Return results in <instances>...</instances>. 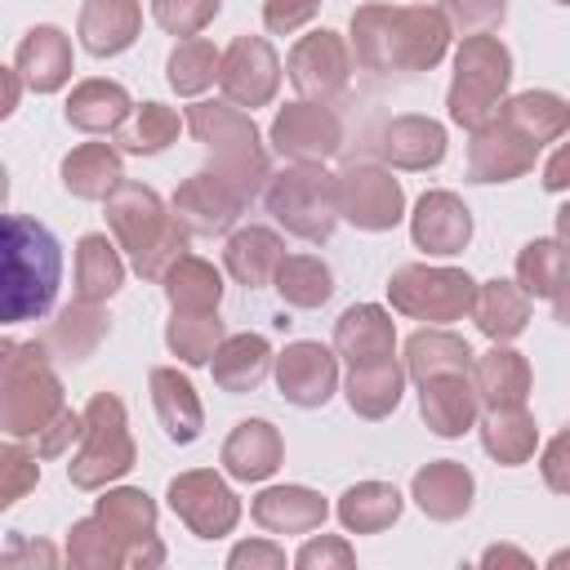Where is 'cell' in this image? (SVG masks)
<instances>
[{"label": "cell", "instance_id": "cell-36", "mask_svg": "<svg viewBox=\"0 0 570 570\" xmlns=\"http://www.w3.org/2000/svg\"><path fill=\"white\" fill-rule=\"evenodd\" d=\"M94 517L116 534V543L125 548V557H129L134 548H142V543L156 539V503H151V494L138 490V485H116V490H107V494L98 499Z\"/></svg>", "mask_w": 570, "mask_h": 570}, {"label": "cell", "instance_id": "cell-23", "mask_svg": "<svg viewBox=\"0 0 570 570\" xmlns=\"http://www.w3.org/2000/svg\"><path fill=\"white\" fill-rule=\"evenodd\" d=\"M419 414L423 423L436 432V436H463L476 428L481 419V405H476V392L468 383V374H436V379H423L419 383Z\"/></svg>", "mask_w": 570, "mask_h": 570}, {"label": "cell", "instance_id": "cell-37", "mask_svg": "<svg viewBox=\"0 0 570 570\" xmlns=\"http://www.w3.org/2000/svg\"><path fill=\"white\" fill-rule=\"evenodd\" d=\"M160 289L169 298L174 312H218L223 303V276L214 263L196 258V254H178L165 276H160Z\"/></svg>", "mask_w": 570, "mask_h": 570}, {"label": "cell", "instance_id": "cell-21", "mask_svg": "<svg viewBox=\"0 0 570 570\" xmlns=\"http://www.w3.org/2000/svg\"><path fill=\"white\" fill-rule=\"evenodd\" d=\"M472 494H476V481H472V472L459 459H432L410 481V499L432 521H459V517H468Z\"/></svg>", "mask_w": 570, "mask_h": 570}, {"label": "cell", "instance_id": "cell-1", "mask_svg": "<svg viewBox=\"0 0 570 570\" xmlns=\"http://www.w3.org/2000/svg\"><path fill=\"white\" fill-rule=\"evenodd\" d=\"M450 36L432 4H361L352 13V53L365 71H432Z\"/></svg>", "mask_w": 570, "mask_h": 570}, {"label": "cell", "instance_id": "cell-5", "mask_svg": "<svg viewBox=\"0 0 570 570\" xmlns=\"http://www.w3.org/2000/svg\"><path fill=\"white\" fill-rule=\"evenodd\" d=\"M187 129L196 134V142L209 151V169L223 174L236 191H245L254 200V191L272 178V160L263 147L258 125L245 116V107L223 102H191L187 107Z\"/></svg>", "mask_w": 570, "mask_h": 570}, {"label": "cell", "instance_id": "cell-45", "mask_svg": "<svg viewBox=\"0 0 570 570\" xmlns=\"http://www.w3.org/2000/svg\"><path fill=\"white\" fill-rule=\"evenodd\" d=\"M178 134H183L178 111L151 98V102H142V107L129 111V120L116 129V142H111V147H116V151H129V156H156V151H165Z\"/></svg>", "mask_w": 570, "mask_h": 570}, {"label": "cell", "instance_id": "cell-46", "mask_svg": "<svg viewBox=\"0 0 570 570\" xmlns=\"http://www.w3.org/2000/svg\"><path fill=\"white\" fill-rule=\"evenodd\" d=\"M165 80H169V89L183 94V98L205 94V89L218 80V49H214L205 36H183V40L169 49Z\"/></svg>", "mask_w": 570, "mask_h": 570}, {"label": "cell", "instance_id": "cell-42", "mask_svg": "<svg viewBox=\"0 0 570 570\" xmlns=\"http://www.w3.org/2000/svg\"><path fill=\"white\" fill-rule=\"evenodd\" d=\"M517 285L530 298H548L561 312V285H566V245L561 236H539L525 240L517 254Z\"/></svg>", "mask_w": 570, "mask_h": 570}, {"label": "cell", "instance_id": "cell-40", "mask_svg": "<svg viewBox=\"0 0 570 570\" xmlns=\"http://www.w3.org/2000/svg\"><path fill=\"white\" fill-rule=\"evenodd\" d=\"M481 445L494 463L503 468H517L534 454L539 445V423L525 405H503V410H485L481 419Z\"/></svg>", "mask_w": 570, "mask_h": 570}, {"label": "cell", "instance_id": "cell-13", "mask_svg": "<svg viewBox=\"0 0 570 570\" xmlns=\"http://www.w3.org/2000/svg\"><path fill=\"white\" fill-rule=\"evenodd\" d=\"M218 89L232 107H267L281 89V58L263 36H236L218 53Z\"/></svg>", "mask_w": 570, "mask_h": 570}, {"label": "cell", "instance_id": "cell-18", "mask_svg": "<svg viewBox=\"0 0 570 570\" xmlns=\"http://www.w3.org/2000/svg\"><path fill=\"white\" fill-rule=\"evenodd\" d=\"M534 156L539 147L494 116L468 142V183H512L534 169Z\"/></svg>", "mask_w": 570, "mask_h": 570}, {"label": "cell", "instance_id": "cell-24", "mask_svg": "<svg viewBox=\"0 0 570 570\" xmlns=\"http://www.w3.org/2000/svg\"><path fill=\"white\" fill-rule=\"evenodd\" d=\"M249 517L267 534H307V530L325 525L330 503L316 490H307V485H267V490L254 494Z\"/></svg>", "mask_w": 570, "mask_h": 570}, {"label": "cell", "instance_id": "cell-44", "mask_svg": "<svg viewBox=\"0 0 570 570\" xmlns=\"http://www.w3.org/2000/svg\"><path fill=\"white\" fill-rule=\"evenodd\" d=\"M102 338H107V316L98 312V303L76 298L71 307H62V316L49 325V334L40 343H45V352H58L62 361H85Z\"/></svg>", "mask_w": 570, "mask_h": 570}, {"label": "cell", "instance_id": "cell-6", "mask_svg": "<svg viewBox=\"0 0 570 570\" xmlns=\"http://www.w3.org/2000/svg\"><path fill=\"white\" fill-rule=\"evenodd\" d=\"M512 85V53L499 36H463L459 53H454V80L445 94L450 120L468 134H476L481 125H490L508 98Z\"/></svg>", "mask_w": 570, "mask_h": 570}, {"label": "cell", "instance_id": "cell-16", "mask_svg": "<svg viewBox=\"0 0 570 570\" xmlns=\"http://www.w3.org/2000/svg\"><path fill=\"white\" fill-rule=\"evenodd\" d=\"M276 365V387L289 405L298 410H316L334 396L338 387V356L334 347L325 343H312V338H298V343H285L281 356H272Z\"/></svg>", "mask_w": 570, "mask_h": 570}, {"label": "cell", "instance_id": "cell-17", "mask_svg": "<svg viewBox=\"0 0 570 570\" xmlns=\"http://www.w3.org/2000/svg\"><path fill=\"white\" fill-rule=\"evenodd\" d=\"M410 240H414V249L436 254V258L463 254L472 240V209L445 187L423 191L414 200V214H410Z\"/></svg>", "mask_w": 570, "mask_h": 570}, {"label": "cell", "instance_id": "cell-27", "mask_svg": "<svg viewBox=\"0 0 570 570\" xmlns=\"http://www.w3.org/2000/svg\"><path fill=\"white\" fill-rule=\"evenodd\" d=\"M285 459L281 432L267 419H240L223 441V472L232 481H267Z\"/></svg>", "mask_w": 570, "mask_h": 570}, {"label": "cell", "instance_id": "cell-56", "mask_svg": "<svg viewBox=\"0 0 570 570\" xmlns=\"http://www.w3.org/2000/svg\"><path fill=\"white\" fill-rule=\"evenodd\" d=\"M13 566H40V570H49V566H58V552L49 543H40V539L13 534L9 548H0V570H13Z\"/></svg>", "mask_w": 570, "mask_h": 570}, {"label": "cell", "instance_id": "cell-53", "mask_svg": "<svg viewBox=\"0 0 570 570\" xmlns=\"http://www.w3.org/2000/svg\"><path fill=\"white\" fill-rule=\"evenodd\" d=\"M325 0H263V27L272 36H289L298 27H307L321 13Z\"/></svg>", "mask_w": 570, "mask_h": 570}, {"label": "cell", "instance_id": "cell-12", "mask_svg": "<svg viewBox=\"0 0 570 570\" xmlns=\"http://www.w3.org/2000/svg\"><path fill=\"white\" fill-rule=\"evenodd\" d=\"M338 218L361 232H392L405 218V191L383 165H347L338 174Z\"/></svg>", "mask_w": 570, "mask_h": 570}, {"label": "cell", "instance_id": "cell-51", "mask_svg": "<svg viewBox=\"0 0 570 570\" xmlns=\"http://www.w3.org/2000/svg\"><path fill=\"white\" fill-rule=\"evenodd\" d=\"M441 18L459 36H485L508 18V0H441Z\"/></svg>", "mask_w": 570, "mask_h": 570}, {"label": "cell", "instance_id": "cell-2", "mask_svg": "<svg viewBox=\"0 0 570 570\" xmlns=\"http://www.w3.org/2000/svg\"><path fill=\"white\" fill-rule=\"evenodd\" d=\"M62 285L58 236L31 214H0V325L40 321Z\"/></svg>", "mask_w": 570, "mask_h": 570}, {"label": "cell", "instance_id": "cell-59", "mask_svg": "<svg viewBox=\"0 0 570 570\" xmlns=\"http://www.w3.org/2000/svg\"><path fill=\"white\" fill-rule=\"evenodd\" d=\"M566 183H570L566 178V147H557L552 160H548V169H543V187L548 191H566Z\"/></svg>", "mask_w": 570, "mask_h": 570}, {"label": "cell", "instance_id": "cell-30", "mask_svg": "<svg viewBox=\"0 0 570 570\" xmlns=\"http://www.w3.org/2000/svg\"><path fill=\"white\" fill-rule=\"evenodd\" d=\"M281 258H285V240H281L272 227H258V223L236 227V232L227 236V245H223V267H227L232 281L245 285V289L272 285V272H276Z\"/></svg>", "mask_w": 570, "mask_h": 570}, {"label": "cell", "instance_id": "cell-61", "mask_svg": "<svg viewBox=\"0 0 570 570\" xmlns=\"http://www.w3.org/2000/svg\"><path fill=\"white\" fill-rule=\"evenodd\" d=\"M4 196H9V169L0 165V205H4Z\"/></svg>", "mask_w": 570, "mask_h": 570}, {"label": "cell", "instance_id": "cell-52", "mask_svg": "<svg viewBox=\"0 0 570 570\" xmlns=\"http://www.w3.org/2000/svg\"><path fill=\"white\" fill-rule=\"evenodd\" d=\"M294 566L298 570H352L356 566V552L347 539L338 534H312L298 552H294Z\"/></svg>", "mask_w": 570, "mask_h": 570}, {"label": "cell", "instance_id": "cell-28", "mask_svg": "<svg viewBox=\"0 0 570 570\" xmlns=\"http://www.w3.org/2000/svg\"><path fill=\"white\" fill-rule=\"evenodd\" d=\"M379 151L396 169H436L445 160V125L432 116H396L383 125Z\"/></svg>", "mask_w": 570, "mask_h": 570}, {"label": "cell", "instance_id": "cell-50", "mask_svg": "<svg viewBox=\"0 0 570 570\" xmlns=\"http://www.w3.org/2000/svg\"><path fill=\"white\" fill-rule=\"evenodd\" d=\"M223 0H151V18L169 36H200L218 18Z\"/></svg>", "mask_w": 570, "mask_h": 570}, {"label": "cell", "instance_id": "cell-19", "mask_svg": "<svg viewBox=\"0 0 570 570\" xmlns=\"http://www.w3.org/2000/svg\"><path fill=\"white\" fill-rule=\"evenodd\" d=\"M13 71H18V80L31 94H58L71 80V40H67V31L62 27H49V22L31 27L18 40Z\"/></svg>", "mask_w": 570, "mask_h": 570}, {"label": "cell", "instance_id": "cell-57", "mask_svg": "<svg viewBox=\"0 0 570 570\" xmlns=\"http://www.w3.org/2000/svg\"><path fill=\"white\" fill-rule=\"evenodd\" d=\"M566 445H570V436L561 432V436L548 441V454H543V481H548V490H557V494L570 490V476H566Z\"/></svg>", "mask_w": 570, "mask_h": 570}, {"label": "cell", "instance_id": "cell-25", "mask_svg": "<svg viewBox=\"0 0 570 570\" xmlns=\"http://www.w3.org/2000/svg\"><path fill=\"white\" fill-rule=\"evenodd\" d=\"M142 31V4L138 0H85L76 36L94 58L125 53Z\"/></svg>", "mask_w": 570, "mask_h": 570}, {"label": "cell", "instance_id": "cell-38", "mask_svg": "<svg viewBox=\"0 0 570 570\" xmlns=\"http://www.w3.org/2000/svg\"><path fill=\"white\" fill-rule=\"evenodd\" d=\"M468 365H472V347L454 330L432 325V330H414L405 338V374L414 383L436 379V374H468Z\"/></svg>", "mask_w": 570, "mask_h": 570}, {"label": "cell", "instance_id": "cell-63", "mask_svg": "<svg viewBox=\"0 0 570 570\" xmlns=\"http://www.w3.org/2000/svg\"><path fill=\"white\" fill-rule=\"evenodd\" d=\"M557 4H566V0H557Z\"/></svg>", "mask_w": 570, "mask_h": 570}, {"label": "cell", "instance_id": "cell-7", "mask_svg": "<svg viewBox=\"0 0 570 570\" xmlns=\"http://www.w3.org/2000/svg\"><path fill=\"white\" fill-rule=\"evenodd\" d=\"M267 214L298 240H330L338 227V174L325 165H285L281 174L267 178Z\"/></svg>", "mask_w": 570, "mask_h": 570}, {"label": "cell", "instance_id": "cell-35", "mask_svg": "<svg viewBox=\"0 0 570 570\" xmlns=\"http://www.w3.org/2000/svg\"><path fill=\"white\" fill-rule=\"evenodd\" d=\"M347 405L352 414L361 419H387L396 405H401V392H405V370L396 365V356H383V361H365V365H347Z\"/></svg>", "mask_w": 570, "mask_h": 570}, {"label": "cell", "instance_id": "cell-43", "mask_svg": "<svg viewBox=\"0 0 570 570\" xmlns=\"http://www.w3.org/2000/svg\"><path fill=\"white\" fill-rule=\"evenodd\" d=\"M272 285H276L281 303L312 312V307L330 303V294H334V272H330V263H321L316 254H285V258L276 263V272H272Z\"/></svg>", "mask_w": 570, "mask_h": 570}, {"label": "cell", "instance_id": "cell-55", "mask_svg": "<svg viewBox=\"0 0 570 570\" xmlns=\"http://www.w3.org/2000/svg\"><path fill=\"white\" fill-rule=\"evenodd\" d=\"M285 566V548H276L272 539H245L227 552V570H281Z\"/></svg>", "mask_w": 570, "mask_h": 570}, {"label": "cell", "instance_id": "cell-31", "mask_svg": "<svg viewBox=\"0 0 570 570\" xmlns=\"http://www.w3.org/2000/svg\"><path fill=\"white\" fill-rule=\"evenodd\" d=\"M58 174L76 200H107L125 178V160L111 142H80L76 151L62 156Z\"/></svg>", "mask_w": 570, "mask_h": 570}, {"label": "cell", "instance_id": "cell-49", "mask_svg": "<svg viewBox=\"0 0 570 570\" xmlns=\"http://www.w3.org/2000/svg\"><path fill=\"white\" fill-rule=\"evenodd\" d=\"M40 485V454L22 445H0V512Z\"/></svg>", "mask_w": 570, "mask_h": 570}, {"label": "cell", "instance_id": "cell-3", "mask_svg": "<svg viewBox=\"0 0 570 570\" xmlns=\"http://www.w3.org/2000/svg\"><path fill=\"white\" fill-rule=\"evenodd\" d=\"M102 205H107V227L116 236V249L129 254V267L142 281H160L165 267L178 254H187V232L151 187L120 178V187Z\"/></svg>", "mask_w": 570, "mask_h": 570}, {"label": "cell", "instance_id": "cell-39", "mask_svg": "<svg viewBox=\"0 0 570 570\" xmlns=\"http://www.w3.org/2000/svg\"><path fill=\"white\" fill-rule=\"evenodd\" d=\"M401 508H405V499H401L396 485H387V481H356V485H347L338 494L334 512H338L347 534H379V530H387L401 517Z\"/></svg>", "mask_w": 570, "mask_h": 570}, {"label": "cell", "instance_id": "cell-47", "mask_svg": "<svg viewBox=\"0 0 570 570\" xmlns=\"http://www.w3.org/2000/svg\"><path fill=\"white\" fill-rule=\"evenodd\" d=\"M165 343L183 365H209L214 347L223 343L218 312H174L165 325Z\"/></svg>", "mask_w": 570, "mask_h": 570}, {"label": "cell", "instance_id": "cell-34", "mask_svg": "<svg viewBox=\"0 0 570 570\" xmlns=\"http://www.w3.org/2000/svg\"><path fill=\"white\" fill-rule=\"evenodd\" d=\"M499 120L512 125L534 147H548L570 129V102L561 94H552V89H525L517 98H503Z\"/></svg>", "mask_w": 570, "mask_h": 570}, {"label": "cell", "instance_id": "cell-10", "mask_svg": "<svg viewBox=\"0 0 570 570\" xmlns=\"http://www.w3.org/2000/svg\"><path fill=\"white\" fill-rule=\"evenodd\" d=\"M165 499H169L174 517H178L196 539H223V534H232L236 521H240V499H236V490H232L218 472H209V468L178 472V476L169 481Z\"/></svg>", "mask_w": 570, "mask_h": 570}, {"label": "cell", "instance_id": "cell-48", "mask_svg": "<svg viewBox=\"0 0 570 570\" xmlns=\"http://www.w3.org/2000/svg\"><path fill=\"white\" fill-rule=\"evenodd\" d=\"M67 561L76 570H116V566H125V548L98 517H80L67 530Z\"/></svg>", "mask_w": 570, "mask_h": 570}, {"label": "cell", "instance_id": "cell-58", "mask_svg": "<svg viewBox=\"0 0 570 570\" xmlns=\"http://www.w3.org/2000/svg\"><path fill=\"white\" fill-rule=\"evenodd\" d=\"M18 98H22V80H18L13 67L0 62V120H9L18 111Z\"/></svg>", "mask_w": 570, "mask_h": 570}, {"label": "cell", "instance_id": "cell-54", "mask_svg": "<svg viewBox=\"0 0 570 570\" xmlns=\"http://www.w3.org/2000/svg\"><path fill=\"white\" fill-rule=\"evenodd\" d=\"M80 428H85V419L76 414V410H58L40 432H36V454L40 459H58V454H67V445L80 436Z\"/></svg>", "mask_w": 570, "mask_h": 570}, {"label": "cell", "instance_id": "cell-62", "mask_svg": "<svg viewBox=\"0 0 570 570\" xmlns=\"http://www.w3.org/2000/svg\"><path fill=\"white\" fill-rule=\"evenodd\" d=\"M4 347H9V338H0V352H4Z\"/></svg>", "mask_w": 570, "mask_h": 570}, {"label": "cell", "instance_id": "cell-41", "mask_svg": "<svg viewBox=\"0 0 570 570\" xmlns=\"http://www.w3.org/2000/svg\"><path fill=\"white\" fill-rule=\"evenodd\" d=\"M120 285H125V263H120L116 240H107L102 232L80 236V245H76V298L107 303Z\"/></svg>", "mask_w": 570, "mask_h": 570}, {"label": "cell", "instance_id": "cell-20", "mask_svg": "<svg viewBox=\"0 0 570 570\" xmlns=\"http://www.w3.org/2000/svg\"><path fill=\"white\" fill-rule=\"evenodd\" d=\"M468 383H472V392H476V405H485V410L525 405V396H530V361H525L517 347L494 343L490 352L472 356Z\"/></svg>", "mask_w": 570, "mask_h": 570}, {"label": "cell", "instance_id": "cell-60", "mask_svg": "<svg viewBox=\"0 0 570 570\" xmlns=\"http://www.w3.org/2000/svg\"><path fill=\"white\" fill-rule=\"evenodd\" d=\"M503 561H508V566H530V557H525L521 548H508V543H503V548H485V552H481V566H503Z\"/></svg>", "mask_w": 570, "mask_h": 570}, {"label": "cell", "instance_id": "cell-11", "mask_svg": "<svg viewBox=\"0 0 570 570\" xmlns=\"http://www.w3.org/2000/svg\"><path fill=\"white\" fill-rule=\"evenodd\" d=\"M285 76L307 102H334L352 85V49L338 31H325V27L312 36H298L285 58Z\"/></svg>", "mask_w": 570, "mask_h": 570}, {"label": "cell", "instance_id": "cell-9", "mask_svg": "<svg viewBox=\"0 0 570 570\" xmlns=\"http://www.w3.org/2000/svg\"><path fill=\"white\" fill-rule=\"evenodd\" d=\"M476 281L463 267H428V263H405L387 281V298L401 316L428 321V325H450L472 312Z\"/></svg>", "mask_w": 570, "mask_h": 570}, {"label": "cell", "instance_id": "cell-14", "mask_svg": "<svg viewBox=\"0 0 570 570\" xmlns=\"http://www.w3.org/2000/svg\"><path fill=\"white\" fill-rule=\"evenodd\" d=\"M272 147L298 165H325L338 147H343V120L325 107V102H285L267 129Z\"/></svg>", "mask_w": 570, "mask_h": 570}, {"label": "cell", "instance_id": "cell-8", "mask_svg": "<svg viewBox=\"0 0 570 570\" xmlns=\"http://www.w3.org/2000/svg\"><path fill=\"white\" fill-rule=\"evenodd\" d=\"M85 428H80V450L71 454L67 463V476L76 490H102L111 481H120L138 450H134V436H129V414H125V401L111 396V392H94L89 405L80 410Z\"/></svg>", "mask_w": 570, "mask_h": 570}, {"label": "cell", "instance_id": "cell-22", "mask_svg": "<svg viewBox=\"0 0 570 570\" xmlns=\"http://www.w3.org/2000/svg\"><path fill=\"white\" fill-rule=\"evenodd\" d=\"M392 352H396V321L379 303H352L334 321V356H343L347 365L383 361Z\"/></svg>", "mask_w": 570, "mask_h": 570}, {"label": "cell", "instance_id": "cell-32", "mask_svg": "<svg viewBox=\"0 0 570 570\" xmlns=\"http://www.w3.org/2000/svg\"><path fill=\"white\" fill-rule=\"evenodd\" d=\"M209 370L223 392H232V396L254 392L272 370V347L263 334H223V343L209 356Z\"/></svg>", "mask_w": 570, "mask_h": 570}, {"label": "cell", "instance_id": "cell-33", "mask_svg": "<svg viewBox=\"0 0 570 570\" xmlns=\"http://www.w3.org/2000/svg\"><path fill=\"white\" fill-rule=\"evenodd\" d=\"M129 111H134V102H129L125 85H116V80L94 76L67 94V125L80 134H116L129 120Z\"/></svg>", "mask_w": 570, "mask_h": 570}, {"label": "cell", "instance_id": "cell-26", "mask_svg": "<svg viewBox=\"0 0 570 570\" xmlns=\"http://www.w3.org/2000/svg\"><path fill=\"white\" fill-rule=\"evenodd\" d=\"M147 387H151V405H156V419H160L165 436L174 445H191L205 428V410H200V396H196L191 379L178 374L174 365H156L147 374Z\"/></svg>", "mask_w": 570, "mask_h": 570}, {"label": "cell", "instance_id": "cell-15", "mask_svg": "<svg viewBox=\"0 0 570 570\" xmlns=\"http://www.w3.org/2000/svg\"><path fill=\"white\" fill-rule=\"evenodd\" d=\"M245 191H236L223 174L214 169H196L169 200V214L178 218V227L187 236H223L236 227L240 209H245Z\"/></svg>", "mask_w": 570, "mask_h": 570}, {"label": "cell", "instance_id": "cell-4", "mask_svg": "<svg viewBox=\"0 0 570 570\" xmlns=\"http://www.w3.org/2000/svg\"><path fill=\"white\" fill-rule=\"evenodd\" d=\"M62 379L40 338L9 343L0 352V432L13 441L36 436L62 410Z\"/></svg>", "mask_w": 570, "mask_h": 570}, {"label": "cell", "instance_id": "cell-29", "mask_svg": "<svg viewBox=\"0 0 570 570\" xmlns=\"http://www.w3.org/2000/svg\"><path fill=\"white\" fill-rule=\"evenodd\" d=\"M476 330L490 338V343H512L525 325H530V294L517 285V281H481L476 294H472V312Z\"/></svg>", "mask_w": 570, "mask_h": 570}]
</instances>
